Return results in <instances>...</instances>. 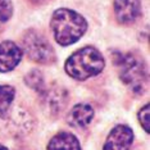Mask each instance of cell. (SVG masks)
Instances as JSON below:
<instances>
[{
	"instance_id": "obj_13",
	"label": "cell",
	"mask_w": 150,
	"mask_h": 150,
	"mask_svg": "<svg viewBox=\"0 0 150 150\" xmlns=\"http://www.w3.org/2000/svg\"><path fill=\"white\" fill-rule=\"evenodd\" d=\"M139 122L140 125L142 126V128L145 129L146 134H150V105L149 104H145L144 107L140 109L139 112Z\"/></svg>"
},
{
	"instance_id": "obj_9",
	"label": "cell",
	"mask_w": 150,
	"mask_h": 150,
	"mask_svg": "<svg viewBox=\"0 0 150 150\" xmlns=\"http://www.w3.org/2000/svg\"><path fill=\"white\" fill-rule=\"evenodd\" d=\"M93 118H94V109L91 108V105L80 103L76 104L71 109V112L67 115V122L72 127L83 128L91 123Z\"/></svg>"
},
{
	"instance_id": "obj_11",
	"label": "cell",
	"mask_w": 150,
	"mask_h": 150,
	"mask_svg": "<svg viewBox=\"0 0 150 150\" xmlns=\"http://www.w3.org/2000/svg\"><path fill=\"white\" fill-rule=\"evenodd\" d=\"M16 90L9 85H0V121L5 117L14 100Z\"/></svg>"
},
{
	"instance_id": "obj_3",
	"label": "cell",
	"mask_w": 150,
	"mask_h": 150,
	"mask_svg": "<svg viewBox=\"0 0 150 150\" xmlns=\"http://www.w3.org/2000/svg\"><path fill=\"white\" fill-rule=\"evenodd\" d=\"M104 67V57L94 46H85L74 52L64 64V69L68 76L78 81H85L98 76L103 72Z\"/></svg>"
},
{
	"instance_id": "obj_8",
	"label": "cell",
	"mask_w": 150,
	"mask_h": 150,
	"mask_svg": "<svg viewBox=\"0 0 150 150\" xmlns=\"http://www.w3.org/2000/svg\"><path fill=\"white\" fill-rule=\"evenodd\" d=\"M115 18L122 25H131L141 13V0H114Z\"/></svg>"
},
{
	"instance_id": "obj_7",
	"label": "cell",
	"mask_w": 150,
	"mask_h": 150,
	"mask_svg": "<svg viewBox=\"0 0 150 150\" xmlns=\"http://www.w3.org/2000/svg\"><path fill=\"white\" fill-rule=\"evenodd\" d=\"M22 55V47L17 45L14 41H9V40L1 41L0 42V72H12L21 62Z\"/></svg>"
},
{
	"instance_id": "obj_4",
	"label": "cell",
	"mask_w": 150,
	"mask_h": 150,
	"mask_svg": "<svg viewBox=\"0 0 150 150\" xmlns=\"http://www.w3.org/2000/svg\"><path fill=\"white\" fill-rule=\"evenodd\" d=\"M22 52L28 59L40 64H52L57 57L53 46L41 32L28 30L22 37Z\"/></svg>"
},
{
	"instance_id": "obj_1",
	"label": "cell",
	"mask_w": 150,
	"mask_h": 150,
	"mask_svg": "<svg viewBox=\"0 0 150 150\" xmlns=\"http://www.w3.org/2000/svg\"><path fill=\"white\" fill-rule=\"evenodd\" d=\"M50 28L55 41L62 46L77 42L87 30V22L80 13L72 9L60 8L52 16Z\"/></svg>"
},
{
	"instance_id": "obj_15",
	"label": "cell",
	"mask_w": 150,
	"mask_h": 150,
	"mask_svg": "<svg viewBox=\"0 0 150 150\" xmlns=\"http://www.w3.org/2000/svg\"><path fill=\"white\" fill-rule=\"evenodd\" d=\"M0 150H9V149L6 148V146H4V145H1V144H0Z\"/></svg>"
},
{
	"instance_id": "obj_5",
	"label": "cell",
	"mask_w": 150,
	"mask_h": 150,
	"mask_svg": "<svg viewBox=\"0 0 150 150\" xmlns=\"http://www.w3.org/2000/svg\"><path fill=\"white\" fill-rule=\"evenodd\" d=\"M41 94V103L44 110L50 115H58L64 110L68 103V93L66 88L60 86H53L50 88H44L40 91Z\"/></svg>"
},
{
	"instance_id": "obj_12",
	"label": "cell",
	"mask_w": 150,
	"mask_h": 150,
	"mask_svg": "<svg viewBox=\"0 0 150 150\" xmlns=\"http://www.w3.org/2000/svg\"><path fill=\"white\" fill-rule=\"evenodd\" d=\"M25 82L27 86L31 87L32 90L37 91V93L44 90V76H42V73L37 69H33L26 74Z\"/></svg>"
},
{
	"instance_id": "obj_2",
	"label": "cell",
	"mask_w": 150,
	"mask_h": 150,
	"mask_svg": "<svg viewBox=\"0 0 150 150\" xmlns=\"http://www.w3.org/2000/svg\"><path fill=\"white\" fill-rule=\"evenodd\" d=\"M113 60L122 82L132 93L144 95L148 87V71L144 60L132 53H115Z\"/></svg>"
},
{
	"instance_id": "obj_6",
	"label": "cell",
	"mask_w": 150,
	"mask_h": 150,
	"mask_svg": "<svg viewBox=\"0 0 150 150\" xmlns=\"http://www.w3.org/2000/svg\"><path fill=\"white\" fill-rule=\"evenodd\" d=\"M134 144V131L126 125H118L108 135L103 150H129Z\"/></svg>"
},
{
	"instance_id": "obj_10",
	"label": "cell",
	"mask_w": 150,
	"mask_h": 150,
	"mask_svg": "<svg viewBox=\"0 0 150 150\" xmlns=\"http://www.w3.org/2000/svg\"><path fill=\"white\" fill-rule=\"evenodd\" d=\"M46 150H81V145L74 135L59 132L50 139Z\"/></svg>"
},
{
	"instance_id": "obj_14",
	"label": "cell",
	"mask_w": 150,
	"mask_h": 150,
	"mask_svg": "<svg viewBox=\"0 0 150 150\" xmlns=\"http://www.w3.org/2000/svg\"><path fill=\"white\" fill-rule=\"evenodd\" d=\"M13 14L12 0H0V22H6Z\"/></svg>"
}]
</instances>
